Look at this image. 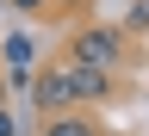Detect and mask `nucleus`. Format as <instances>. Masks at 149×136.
Returning a JSON list of instances; mask_svg holds the SVG:
<instances>
[{
    "label": "nucleus",
    "mask_w": 149,
    "mask_h": 136,
    "mask_svg": "<svg viewBox=\"0 0 149 136\" xmlns=\"http://www.w3.org/2000/svg\"><path fill=\"white\" fill-rule=\"evenodd\" d=\"M31 99H37V111H44V118L74 111V62H68V56H62V62H50V68H37Z\"/></svg>",
    "instance_id": "f257e3e1"
},
{
    "label": "nucleus",
    "mask_w": 149,
    "mask_h": 136,
    "mask_svg": "<svg viewBox=\"0 0 149 136\" xmlns=\"http://www.w3.org/2000/svg\"><path fill=\"white\" fill-rule=\"evenodd\" d=\"M118 56H124V43H118V31H106V25H81L74 31V43H68V62H81V68H118Z\"/></svg>",
    "instance_id": "f03ea898"
},
{
    "label": "nucleus",
    "mask_w": 149,
    "mask_h": 136,
    "mask_svg": "<svg viewBox=\"0 0 149 136\" xmlns=\"http://www.w3.org/2000/svg\"><path fill=\"white\" fill-rule=\"evenodd\" d=\"M106 93H112V74H106V68H81V62H74V105L106 99Z\"/></svg>",
    "instance_id": "7ed1b4c3"
},
{
    "label": "nucleus",
    "mask_w": 149,
    "mask_h": 136,
    "mask_svg": "<svg viewBox=\"0 0 149 136\" xmlns=\"http://www.w3.org/2000/svg\"><path fill=\"white\" fill-rule=\"evenodd\" d=\"M0 56H6L13 81H19V87H31V37H6V43H0Z\"/></svg>",
    "instance_id": "20e7f679"
},
{
    "label": "nucleus",
    "mask_w": 149,
    "mask_h": 136,
    "mask_svg": "<svg viewBox=\"0 0 149 136\" xmlns=\"http://www.w3.org/2000/svg\"><path fill=\"white\" fill-rule=\"evenodd\" d=\"M44 136H100V130H93V118H81V111H56L44 124Z\"/></svg>",
    "instance_id": "39448f33"
},
{
    "label": "nucleus",
    "mask_w": 149,
    "mask_h": 136,
    "mask_svg": "<svg viewBox=\"0 0 149 136\" xmlns=\"http://www.w3.org/2000/svg\"><path fill=\"white\" fill-rule=\"evenodd\" d=\"M130 25H137V31H149V0H137V6H130Z\"/></svg>",
    "instance_id": "423d86ee"
},
{
    "label": "nucleus",
    "mask_w": 149,
    "mask_h": 136,
    "mask_svg": "<svg viewBox=\"0 0 149 136\" xmlns=\"http://www.w3.org/2000/svg\"><path fill=\"white\" fill-rule=\"evenodd\" d=\"M0 136H19V130H13V118H6V105H0Z\"/></svg>",
    "instance_id": "0eeeda50"
},
{
    "label": "nucleus",
    "mask_w": 149,
    "mask_h": 136,
    "mask_svg": "<svg viewBox=\"0 0 149 136\" xmlns=\"http://www.w3.org/2000/svg\"><path fill=\"white\" fill-rule=\"evenodd\" d=\"M13 6H19V12H37V6H44V0H13Z\"/></svg>",
    "instance_id": "6e6552de"
},
{
    "label": "nucleus",
    "mask_w": 149,
    "mask_h": 136,
    "mask_svg": "<svg viewBox=\"0 0 149 136\" xmlns=\"http://www.w3.org/2000/svg\"><path fill=\"white\" fill-rule=\"evenodd\" d=\"M0 105H6V81H0Z\"/></svg>",
    "instance_id": "1a4fd4ad"
}]
</instances>
